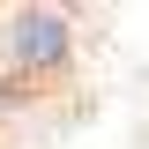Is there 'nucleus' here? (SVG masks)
Segmentation results:
<instances>
[{"label":"nucleus","instance_id":"f257e3e1","mask_svg":"<svg viewBox=\"0 0 149 149\" xmlns=\"http://www.w3.org/2000/svg\"><path fill=\"white\" fill-rule=\"evenodd\" d=\"M74 45H82V30H74L67 8H15L0 22V74L30 82V90L67 82L74 74Z\"/></svg>","mask_w":149,"mask_h":149}]
</instances>
